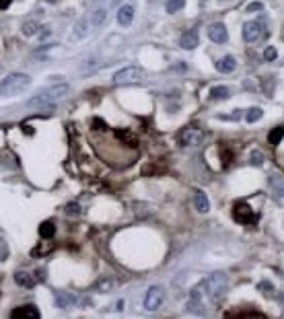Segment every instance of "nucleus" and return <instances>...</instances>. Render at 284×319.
I'll use <instances>...</instances> for the list:
<instances>
[{"mask_svg": "<svg viewBox=\"0 0 284 319\" xmlns=\"http://www.w3.org/2000/svg\"><path fill=\"white\" fill-rule=\"evenodd\" d=\"M227 286H229V282L222 272H214L204 280V290L212 303H220L222 297L227 295Z\"/></svg>", "mask_w": 284, "mask_h": 319, "instance_id": "obj_1", "label": "nucleus"}, {"mask_svg": "<svg viewBox=\"0 0 284 319\" xmlns=\"http://www.w3.org/2000/svg\"><path fill=\"white\" fill-rule=\"evenodd\" d=\"M31 83V76L25 74V72H13L4 76L2 81H0V95H13V93H19L23 91L25 87H29Z\"/></svg>", "mask_w": 284, "mask_h": 319, "instance_id": "obj_2", "label": "nucleus"}, {"mask_svg": "<svg viewBox=\"0 0 284 319\" xmlns=\"http://www.w3.org/2000/svg\"><path fill=\"white\" fill-rule=\"evenodd\" d=\"M68 91V84H60V87H54V89H50V91H41L37 93L35 97H31L27 101V107H37V105H51L56 99L60 97H64Z\"/></svg>", "mask_w": 284, "mask_h": 319, "instance_id": "obj_3", "label": "nucleus"}, {"mask_svg": "<svg viewBox=\"0 0 284 319\" xmlns=\"http://www.w3.org/2000/svg\"><path fill=\"white\" fill-rule=\"evenodd\" d=\"M144 79V72L138 66H126L122 70H117L114 74V84L117 87H126V84H138Z\"/></svg>", "mask_w": 284, "mask_h": 319, "instance_id": "obj_4", "label": "nucleus"}, {"mask_svg": "<svg viewBox=\"0 0 284 319\" xmlns=\"http://www.w3.org/2000/svg\"><path fill=\"white\" fill-rule=\"evenodd\" d=\"M233 218H235V222H239V225H251V222H255L260 217L251 210V206H249L247 202H235Z\"/></svg>", "mask_w": 284, "mask_h": 319, "instance_id": "obj_5", "label": "nucleus"}, {"mask_svg": "<svg viewBox=\"0 0 284 319\" xmlns=\"http://www.w3.org/2000/svg\"><path fill=\"white\" fill-rule=\"evenodd\" d=\"M163 301H165V290H163V286H150L144 297V309L146 311H157L163 305Z\"/></svg>", "mask_w": 284, "mask_h": 319, "instance_id": "obj_6", "label": "nucleus"}, {"mask_svg": "<svg viewBox=\"0 0 284 319\" xmlns=\"http://www.w3.org/2000/svg\"><path fill=\"white\" fill-rule=\"evenodd\" d=\"M202 140H204V132L200 130V128H194V126L184 128L182 134H179V142H182L184 146H198Z\"/></svg>", "mask_w": 284, "mask_h": 319, "instance_id": "obj_7", "label": "nucleus"}, {"mask_svg": "<svg viewBox=\"0 0 284 319\" xmlns=\"http://www.w3.org/2000/svg\"><path fill=\"white\" fill-rule=\"evenodd\" d=\"M264 35V25L260 21H249L243 25V39L247 44H253Z\"/></svg>", "mask_w": 284, "mask_h": 319, "instance_id": "obj_8", "label": "nucleus"}, {"mask_svg": "<svg viewBox=\"0 0 284 319\" xmlns=\"http://www.w3.org/2000/svg\"><path fill=\"white\" fill-rule=\"evenodd\" d=\"M208 37H210V41H214V44H227L229 31L222 23H214L208 27Z\"/></svg>", "mask_w": 284, "mask_h": 319, "instance_id": "obj_9", "label": "nucleus"}, {"mask_svg": "<svg viewBox=\"0 0 284 319\" xmlns=\"http://www.w3.org/2000/svg\"><path fill=\"white\" fill-rule=\"evenodd\" d=\"M194 208L198 212H208L210 210V200H208V196H206L202 189H196L194 192Z\"/></svg>", "mask_w": 284, "mask_h": 319, "instance_id": "obj_10", "label": "nucleus"}, {"mask_svg": "<svg viewBox=\"0 0 284 319\" xmlns=\"http://www.w3.org/2000/svg\"><path fill=\"white\" fill-rule=\"evenodd\" d=\"M198 44H200V37H198V31H185L182 37H179V46L184 50H194Z\"/></svg>", "mask_w": 284, "mask_h": 319, "instance_id": "obj_11", "label": "nucleus"}, {"mask_svg": "<svg viewBox=\"0 0 284 319\" xmlns=\"http://www.w3.org/2000/svg\"><path fill=\"white\" fill-rule=\"evenodd\" d=\"M132 19H134V6L132 4H124L117 11V23L122 25V27H128V25L132 23Z\"/></svg>", "mask_w": 284, "mask_h": 319, "instance_id": "obj_12", "label": "nucleus"}, {"mask_svg": "<svg viewBox=\"0 0 284 319\" xmlns=\"http://www.w3.org/2000/svg\"><path fill=\"white\" fill-rule=\"evenodd\" d=\"M15 280H17V284H21V286H33V284H37L41 278H35L33 272H17Z\"/></svg>", "mask_w": 284, "mask_h": 319, "instance_id": "obj_13", "label": "nucleus"}, {"mask_svg": "<svg viewBox=\"0 0 284 319\" xmlns=\"http://www.w3.org/2000/svg\"><path fill=\"white\" fill-rule=\"evenodd\" d=\"M11 317H27V319H33V317H39V311L35 309V305H25L21 309H15V311L11 313Z\"/></svg>", "mask_w": 284, "mask_h": 319, "instance_id": "obj_14", "label": "nucleus"}, {"mask_svg": "<svg viewBox=\"0 0 284 319\" xmlns=\"http://www.w3.org/2000/svg\"><path fill=\"white\" fill-rule=\"evenodd\" d=\"M235 68H237V62H235L233 56H225V58L217 60V70L218 72H233Z\"/></svg>", "mask_w": 284, "mask_h": 319, "instance_id": "obj_15", "label": "nucleus"}, {"mask_svg": "<svg viewBox=\"0 0 284 319\" xmlns=\"http://www.w3.org/2000/svg\"><path fill=\"white\" fill-rule=\"evenodd\" d=\"M89 31H91V21H89V17H84V19H81L79 23H76V27H74V39L87 37Z\"/></svg>", "mask_w": 284, "mask_h": 319, "instance_id": "obj_16", "label": "nucleus"}, {"mask_svg": "<svg viewBox=\"0 0 284 319\" xmlns=\"http://www.w3.org/2000/svg\"><path fill=\"white\" fill-rule=\"evenodd\" d=\"M74 301H76V297H74V295H70V292H62V290H60L58 295H56V307H60V309L72 307V305H74Z\"/></svg>", "mask_w": 284, "mask_h": 319, "instance_id": "obj_17", "label": "nucleus"}, {"mask_svg": "<svg viewBox=\"0 0 284 319\" xmlns=\"http://www.w3.org/2000/svg\"><path fill=\"white\" fill-rule=\"evenodd\" d=\"M231 97V89L229 87H212L210 89V99L212 101H222V99H229Z\"/></svg>", "mask_w": 284, "mask_h": 319, "instance_id": "obj_18", "label": "nucleus"}, {"mask_svg": "<svg viewBox=\"0 0 284 319\" xmlns=\"http://www.w3.org/2000/svg\"><path fill=\"white\" fill-rule=\"evenodd\" d=\"M282 138H284V126H278V128H274V130L268 134V142L272 146H276L282 142Z\"/></svg>", "mask_w": 284, "mask_h": 319, "instance_id": "obj_19", "label": "nucleus"}, {"mask_svg": "<svg viewBox=\"0 0 284 319\" xmlns=\"http://www.w3.org/2000/svg\"><path fill=\"white\" fill-rule=\"evenodd\" d=\"M56 233V225H54V220H46V222H41L39 225V235L44 237V239H48V237H51Z\"/></svg>", "mask_w": 284, "mask_h": 319, "instance_id": "obj_20", "label": "nucleus"}, {"mask_svg": "<svg viewBox=\"0 0 284 319\" xmlns=\"http://www.w3.org/2000/svg\"><path fill=\"white\" fill-rule=\"evenodd\" d=\"M185 6V0H167V4H165V8H167V13H177V11H182V8Z\"/></svg>", "mask_w": 284, "mask_h": 319, "instance_id": "obj_21", "label": "nucleus"}, {"mask_svg": "<svg viewBox=\"0 0 284 319\" xmlns=\"http://www.w3.org/2000/svg\"><path fill=\"white\" fill-rule=\"evenodd\" d=\"M264 116V111L260 109V107H251V109H249L247 111V116H245V119H247V122L249 124H253V122H257V119H260Z\"/></svg>", "mask_w": 284, "mask_h": 319, "instance_id": "obj_22", "label": "nucleus"}, {"mask_svg": "<svg viewBox=\"0 0 284 319\" xmlns=\"http://www.w3.org/2000/svg\"><path fill=\"white\" fill-rule=\"evenodd\" d=\"M37 33H39V25L37 23H25L23 25V35L31 37V35H37Z\"/></svg>", "mask_w": 284, "mask_h": 319, "instance_id": "obj_23", "label": "nucleus"}, {"mask_svg": "<svg viewBox=\"0 0 284 319\" xmlns=\"http://www.w3.org/2000/svg\"><path fill=\"white\" fill-rule=\"evenodd\" d=\"M64 210H66L68 217H79V214H81V206L76 204V202H70V204H66Z\"/></svg>", "mask_w": 284, "mask_h": 319, "instance_id": "obj_24", "label": "nucleus"}, {"mask_svg": "<svg viewBox=\"0 0 284 319\" xmlns=\"http://www.w3.org/2000/svg\"><path fill=\"white\" fill-rule=\"evenodd\" d=\"M257 290H262L266 297H272V295H274V292H272L274 288H272V284H270L268 280H262L260 284H257Z\"/></svg>", "mask_w": 284, "mask_h": 319, "instance_id": "obj_25", "label": "nucleus"}, {"mask_svg": "<svg viewBox=\"0 0 284 319\" xmlns=\"http://www.w3.org/2000/svg\"><path fill=\"white\" fill-rule=\"evenodd\" d=\"M251 165L253 167H262L264 165V154L260 151H253L251 152Z\"/></svg>", "mask_w": 284, "mask_h": 319, "instance_id": "obj_26", "label": "nucleus"}, {"mask_svg": "<svg viewBox=\"0 0 284 319\" xmlns=\"http://www.w3.org/2000/svg\"><path fill=\"white\" fill-rule=\"evenodd\" d=\"M8 257V245L4 239H0V260H6Z\"/></svg>", "mask_w": 284, "mask_h": 319, "instance_id": "obj_27", "label": "nucleus"}, {"mask_svg": "<svg viewBox=\"0 0 284 319\" xmlns=\"http://www.w3.org/2000/svg\"><path fill=\"white\" fill-rule=\"evenodd\" d=\"M274 58H276V48H266V51H264V60L272 62Z\"/></svg>", "mask_w": 284, "mask_h": 319, "instance_id": "obj_28", "label": "nucleus"}, {"mask_svg": "<svg viewBox=\"0 0 284 319\" xmlns=\"http://www.w3.org/2000/svg\"><path fill=\"white\" fill-rule=\"evenodd\" d=\"M111 286H114V280H103L101 284H97V288H99V292H107Z\"/></svg>", "mask_w": 284, "mask_h": 319, "instance_id": "obj_29", "label": "nucleus"}, {"mask_svg": "<svg viewBox=\"0 0 284 319\" xmlns=\"http://www.w3.org/2000/svg\"><path fill=\"white\" fill-rule=\"evenodd\" d=\"M247 13H257V11H262V2H251L247 8H245Z\"/></svg>", "mask_w": 284, "mask_h": 319, "instance_id": "obj_30", "label": "nucleus"}, {"mask_svg": "<svg viewBox=\"0 0 284 319\" xmlns=\"http://www.w3.org/2000/svg\"><path fill=\"white\" fill-rule=\"evenodd\" d=\"M8 4H11V0H0V8H6Z\"/></svg>", "mask_w": 284, "mask_h": 319, "instance_id": "obj_31", "label": "nucleus"}]
</instances>
